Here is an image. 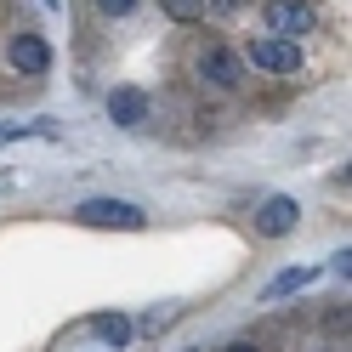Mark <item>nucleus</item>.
Listing matches in <instances>:
<instances>
[{
    "label": "nucleus",
    "instance_id": "nucleus-1",
    "mask_svg": "<svg viewBox=\"0 0 352 352\" xmlns=\"http://www.w3.org/2000/svg\"><path fill=\"white\" fill-rule=\"evenodd\" d=\"M74 216H80L85 228H142L148 222V216L137 205H125V199H85Z\"/></svg>",
    "mask_w": 352,
    "mask_h": 352
},
{
    "label": "nucleus",
    "instance_id": "nucleus-2",
    "mask_svg": "<svg viewBox=\"0 0 352 352\" xmlns=\"http://www.w3.org/2000/svg\"><path fill=\"white\" fill-rule=\"evenodd\" d=\"M313 23H318V12L307 6V0H267V29L278 40H296V34H307Z\"/></svg>",
    "mask_w": 352,
    "mask_h": 352
},
{
    "label": "nucleus",
    "instance_id": "nucleus-3",
    "mask_svg": "<svg viewBox=\"0 0 352 352\" xmlns=\"http://www.w3.org/2000/svg\"><path fill=\"white\" fill-rule=\"evenodd\" d=\"M250 63H256V69H267V74H296L301 69V52H296V40L267 34V40H256V46H250Z\"/></svg>",
    "mask_w": 352,
    "mask_h": 352
},
{
    "label": "nucleus",
    "instance_id": "nucleus-4",
    "mask_svg": "<svg viewBox=\"0 0 352 352\" xmlns=\"http://www.w3.org/2000/svg\"><path fill=\"white\" fill-rule=\"evenodd\" d=\"M296 216H301V205L290 199V193H273V199L261 205V216H256V228L267 233V239H284V233L296 228Z\"/></svg>",
    "mask_w": 352,
    "mask_h": 352
},
{
    "label": "nucleus",
    "instance_id": "nucleus-5",
    "mask_svg": "<svg viewBox=\"0 0 352 352\" xmlns=\"http://www.w3.org/2000/svg\"><path fill=\"white\" fill-rule=\"evenodd\" d=\"M199 80H210V85H222V91H228V85L245 80V63H239L233 52H222V46H210V52L199 57Z\"/></svg>",
    "mask_w": 352,
    "mask_h": 352
},
{
    "label": "nucleus",
    "instance_id": "nucleus-6",
    "mask_svg": "<svg viewBox=\"0 0 352 352\" xmlns=\"http://www.w3.org/2000/svg\"><path fill=\"white\" fill-rule=\"evenodd\" d=\"M6 57H12V69H23V74H46L52 69V46L40 34H17Z\"/></svg>",
    "mask_w": 352,
    "mask_h": 352
},
{
    "label": "nucleus",
    "instance_id": "nucleus-7",
    "mask_svg": "<svg viewBox=\"0 0 352 352\" xmlns=\"http://www.w3.org/2000/svg\"><path fill=\"white\" fill-rule=\"evenodd\" d=\"M108 120L125 125V131H142V120H148V97H142V91H114V97H108Z\"/></svg>",
    "mask_w": 352,
    "mask_h": 352
},
{
    "label": "nucleus",
    "instance_id": "nucleus-8",
    "mask_svg": "<svg viewBox=\"0 0 352 352\" xmlns=\"http://www.w3.org/2000/svg\"><path fill=\"white\" fill-rule=\"evenodd\" d=\"M91 336H102L108 346H125V341H131V318H125V313H97V318H91Z\"/></svg>",
    "mask_w": 352,
    "mask_h": 352
},
{
    "label": "nucleus",
    "instance_id": "nucleus-9",
    "mask_svg": "<svg viewBox=\"0 0 352 352\" xmlns=\"http://www.w3.org/2000/svg\"><path fill=\"white\" fill-rule=\"evenodd\" d=\"M313 278H318L313 267H290V273H278V278L267 284V296H290V290H307Z\"/></svg>",
    "mask_w": 352,
    "mask_h": 352
},
{
    "label": "nucleus",
    "instance_id": "nucleus-10",
    "mask_svg": "<svg viewBox=\"0 0 352 352\" xmlns=\"http://www.w3.org/2000/svg\"><path fill=\"white\" fill-rule=\"evenodd\" d=\"M165 324H176V307H153V313H142V318L131 324V329H148V336H160Z\"/></svg>",
    "mask_w": 352,
    "mask_h": 352
},
{
    "label": "nucleus",
    "instance_id": "nucleus-11",
    "mask_svg": "<svg viewBox=\"0 0 352 352\" xmlns=\"http://www.w3.org/2000/svg\"><path fill=\"white\" fill-rule=\"evenodd\" d=\"M165 12H170V17H199L205 0H165Z\"/></svg>",
    "mask_w": 352,
    "mask_h": 352
},
{
    "label": "nucleus",
    "instance_id": "nucleus-12",
    "mask_svg": "<svg viewBox=\"0 0 352 352\" xmlns=\"http://www.w3.org/2000/svg\"><path fill=\"white\" fill-rule=\"evenodd\" d=\"M97 6H102V12H108V17H125V12H131V6H137V0H97Z\"/></svg>",
    "mask_w": 352,
    "mask_h": 352
},
{
    "label": "nucleus",
    "instance_id": "nucleus-13",
    "mask_svg": "<svg viewBox=\"0 0 352 352\" xmlns=\"http://www.w3.org/2000/svg\"><path fill=\"white\" fill-rule=\"evenodd\" d=\"M23 131H34V125H0V148H6V142H17Z\"/></svg>",
    "mask_w": 352,
    "mask_h": 352
},
{
    "label": "nucleus",
    "instance_id": "nucleus-14",
    "mask_svg": "<svg viewBox=\"0 0 352 352\" xmlns=\"http://www.w3.org/2000/svg\"><path fill=\"white\" fill-rule=\"evenodd\" d=\"M210 6H222V12H233V6H245V0H210Z\"/></svg>",
    "mask_w": 352,
    "mask_h": 352
},
{
    "label": "nucleus",
    "instance_id": "nucleus-15",
    "mask_svg": "<svg viewBox=\"0 0 352 352\" xmlns=\"http://www.w3.org/2000/svg\"><path fill=\"white\" fill-rule=\"evenodd\" d=\"M228 352H256V346H245V341H239V346H228Z\"/></svg>",
    "mask_w": 352,
    "mask_h": 352
}]
</instances>
